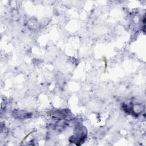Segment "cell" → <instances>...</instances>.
Listing matches in <instances>:
<instances>
[{
    "instance_id": "obj_1",
    "label": "cell",
    "mask_w": 146,
    "mask_h": 146,
    "mask_svg": "<svg viewBox=\"0 0 146 146\" xmlns=\"http://www.w3.org/2000/svg\"><path fill=\"white\" fill-rule=\"evenodd\" d=\"M12 114L15 118L19 119H27L30 117L31 115V114L29 113L28 112H26L24 111H19V110L14 111Z\"/></svg>"
}]
</instances>
